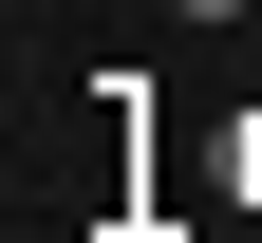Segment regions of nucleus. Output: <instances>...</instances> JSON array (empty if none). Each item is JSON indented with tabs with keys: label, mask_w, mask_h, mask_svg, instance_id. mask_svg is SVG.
<instances>
[{
	"label": "nucleus",
	"mask_w": 262,
	"mask_h": 243,
	"mask_svg": "<svg viewBox=\"0 0 262 243\" xmlns=\"http://www.w3.org/2000/svg\"><path fill=\"white\" fill-rule=\"evenodd\" d=\"M244 168H262V131H244Z\"/></svg>",
	"instance_id": "obj_2"
},
{
	"label": "nucleus",
	"mask_w": 262,
	"mask_h": 243,
	"mask_svg": "<svg viewBox=\"0 0 262 243\" xmlns=\"http://www.w3.org/2000/svg\"><path fill=\"white\" fill-rule=\"evenodd\" d=\"M169 19H225V0H169Z\"/></svg>",
	"instance_id": "obj_1"
}]
</instances>
